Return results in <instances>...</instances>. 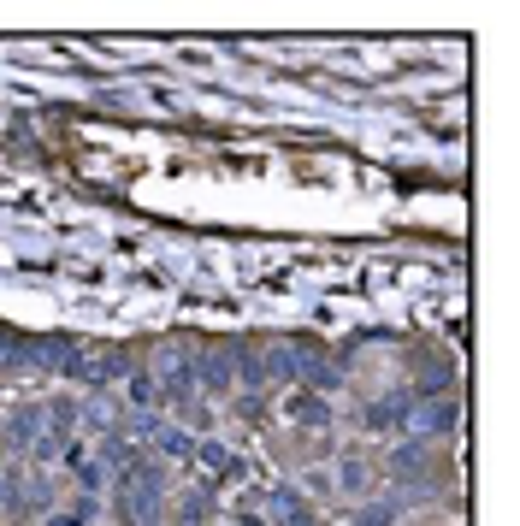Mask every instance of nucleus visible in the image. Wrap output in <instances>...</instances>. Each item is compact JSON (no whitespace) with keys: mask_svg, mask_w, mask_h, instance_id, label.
I'll use <instances>...</instances> for the list:
<instances>
[{"mask_svg":"<svg viewBox=\"0 0 520 526\" xmlns=\"http://www.w3.org/2000/svg\"><path fill=\"white\" fill-rule=\"evenodd\" d=\"M426 467H432V461H426V444H420V438H414V444H396V450H390V461H385L390 479H420Z\"/></svg>","mask_w":520,"mask_h":526,"instance_id":"4","label":"nucleus"},{"mask_svg":"<svg viewBox=\"0 0 520 526\" xmlns=\"http://www.w3.org/2000/svg\"><path fill=\"white\" fill-rule=\"evenodd\" d=\"M142 438H154V444H160V456H195V438H184V432H172V426H160L154 414L142 420Z\"/></svg>","mask_w":520,"mask_h":526,"instance_id":"5","label":"nucleus"},{"mask_svg":"<svg viewBox=\"0 0 520 526\" xmlns=\"http://www.w3.org/2000/svg\"><path fill=\"white\" fill-rule=\"evenodd\" d=\"M284 414L296 420V426H308V432H320L325 420H331V402L320 391H290L284 396Z\"/></svg>","mask_w":520,"mask_h":526,"instance_id":"1","label":"nucleus"},{"mask_svg":"<svg viewBox=\"0 0 520 526\" xmlns=\"http://www.w3.org/2000/svg\"><path fill=\"white\" fill-rule=\"evenodd\" d=\"M367 479H373L367 461H343V485H349V491H367Z\"/></svg>","mask_w":520,"mask_h":526,"instance_id":"11","label":"nucleus"},{"mask_svg":"<svg viewBox=\"0 0 520 526\" xmlns=\"http://www.w3.org/2000/svg\"><path fill=\"white\" fill-rule=\"evenodd\" d=\"M402 521V497H385V503H361L349 526H396Z\"/></svg>","mask_w":520,"mask_h":526,"instance_id":"7","label":"nucleus"},{"mask_svg":"<svg viewBox=\"0 0 520 526\" xmlns=\"http://www.w3.org/2000/svg\"><path fill=\"white\" fill-rule=\"evenodd\" d=\"M130 396H136V402H142V408H148V402H154V396H160V385H154V379H148V373H136V379H130Z\"/></svg>","mask_w":520,"mask_h":526,"instance_id":"12","label":"nucleus"},{"mask_svg":"<svg viewBox=\"0 0 520 526\" xmlns=\"http://www.w3.org/2000/svg\"><path fill=\"white\" fill-rule=\"evenodd\" d=\"M195 456H201L207 473H237V456H231L225 444H213V438H207V444H195Z\"/></svg>","mask_w":520,"mask_h":526,"instance_id":"8","label":"nucleus"},{"mask_svg":"<svg viewBox=\"0 0 520 526\" xmlns=\"http://www.w3.org/2000/svg\"><path fill=\"white\" fill-rule=\"evenodd\" d=\"M12 355H18V343H12V337H0V361H12Z\"/></svg>","mask_w":520,"mask_h":526,"instance_id":"14","label":"nucleus"},{"mask_svg":"<svg viewBox=\"0 0 520 526\" xmlns=\"http://www.w3.org/2000/svg\"><path fill=\"white\" fill-rule=\"evenodd\" d=\"M231 526H266V515H255V509H237V521Z\"/></svg>","mask_w":520,"mask_h":526,"instance_id":"13","label":"nucleus"},{"mask_svg":"<svg viewBox=\"0 0 520 526\" xmlns=\"http://www.w3.org/2000/svg\"><path fill=\"white\" fill-rule=\"evenodd\" d=\"M408 408H414V396L408 391L373 402V408H367V432H402V426H408Z\"/></svg>","mask_w":520,"mask_h":526,"instance_id":"2","label":"nucleus"},{"mask_svg":"<svg viewBox=\"0 0 520 526\" xmlns=\"http://www.w3.org/2000/svg\"><path fill=\"white\" fill-rule=\"evenodd\" d=\"M54 526H83V515H60V521H54Z\"/></svg>","mask_w":520,"mask_h":526,"instance_id":"15","label":"nucleus"},{"mask_svg":"<svg viewBox=\"0 0 520 526\" xmlns=\"http://www.w3.org/2000/svg\"><path fill=\"white\" fill-rule=\"evenodd\" d=\"M42 420H48V408H24L12 426H6V438H12V450H30L36 444V432H42Z\"/></svg>","mask_w":520,"mask_h":526,"instance_id":"6","label":"nucleus"},{"mask_svg":"<svg viewBox=\"0 0 520 526\" xmlns=\"http://www.w3.org/2000/svg\"><path fill=\"white\" fill-rule=\"evenodd\" d=\"M414 426H420V438H438V432H455V426H461V402H455V396H444V402H426Z\"/></svg>","mask_w":520,"mask_h":526,"instance_id":"3","label":"nucleus"},{"mask_svg":"<svg viewBox=\"0 0 520 526\" xmlns=\"http://www.w3.org/2000/svg\"><path fill=\"white\" fill-rule=\"evenodd\" d=\"M432 391H450V367H432V373L420 379V391H408V396H426V402H432Z\"/></svg>","mask_w":520,"mask_h":526,"instance_id":"10","label":"nucleus"},{"mask_svg":"<svg viewBox=\"0 0 520 526\" xmlns=\"http://www.w3.org/2000/svg\"><path fill=\"white\" fill-rule=\"evenodd\" d=\"M296 373H302V379H308V385H302V391H337V385H343V373H337V367H325V361H314V367H296Z\"/></svg>","mask_w":520,"mask_h":526,"instance_id":"9","label":"nucleus"}]
</instances>
